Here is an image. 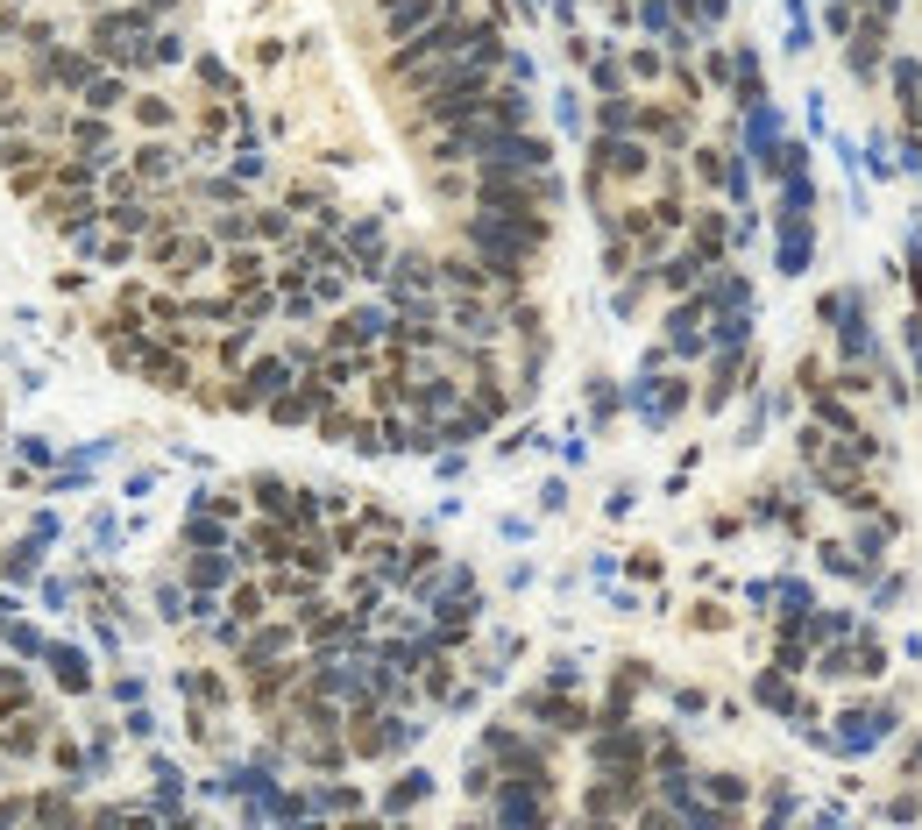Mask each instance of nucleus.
<instances>
[{
	"label": "nucleus",
	"mask_w": 922,
	"mask_h": 830,
	"mask_svg": "<svg viewBox=\"0 0 922 830\" xmlns=\"http://www.w3.org/2000/svg\"><path fill=\"white\" fill-rule=\"evenodd\" d=\"M249 490H256V504H263V511H284V518H291V483H277V476H256Z\"/></svg>",
	"instance_id": "b1692460"
},
{
	"label": "nucleus",
	"mask_w": 922,
	"mask_h": 830,
	"mask_svg": "<svg viewBox=\"0 0 922 830\" xmlns=\"http://www.w3.org/2000/svg\"><path fill=\"white\" fill-rule=\"evenodd\" d=\"M284 391H291V362L263 355V362L249 369V384L235 391V405H270V398H284Z\"/></svg>",
	"instance_id": "39448f33"
},
{
	"label": "nucleus",
	"mask_w": 922,
	"mask_h": 830,
	"mask_svg": "<svg viewBox=\"0 0 922 830\" xmlns=\"http://www.w3.org/2000/svg\"><path fill=\"white\" fill-rule=\"evenodd\" d=\"M696 178L703 185H724V157H717V149H696Z\"/></svg>",
	"instance_id": "c9c22d12"
},
{
	"label": "nucleus",
	"mask_w": 922,
	"mask_h": 830,
	"mask_svg": "<svg viewBox=\"0 0 922 830\" xmlns=\"http://www.w3.org/2000/svg\"><path fill=\"white\" fill-rule=\"evenodd\" d=\"M816 320H823L830 334H837V327H859V320H866V291H859V284L823 291V298H816Z\"/></svg>",
	"instance_id": "0eeeda50"
},
{
	"label": "nucleus",
	"mask_w": 922,
	"mask_h": 830,
	"mask_svg": "<svg viewBox=\"0 0 922 830\" xmlns=\"http://www.w3.org/2000/svg\"><path fill=\"white\" fill-rule=\"evenodd\" d=\"M901 767H908V774H915V781H922V738H915V745H908V760H901Z\"/></svg>",
	"instance_id": "a19ab883"
},
{
	"label": "nucleus",
	"mask_w": 922,
	"mask_h": 830,
	"mask_svg": "<svg viewBox=\"0 0 922 830\" xmlns=\"http://www.w3.org/2000/svg\"><path fill=\"white\" fill-rule=\"evenodd\" d=\"M192 582H199V589H220V582H227V554H220V547H199V561H192Z\"/></svg>",
	"instance_id": "4be33fe9"
},
{
	"label": "nucleus",
	"mask_w": 922,
	"mask_h": 830,
	"mask_svg": "<svg viewBox=\"0 0 922 830\" xmlns=\"http://www.w3.org/2000/svg\"><path fill=\"white\" fill-rule=\"evenodd\" d=\"M887 86H894V100L908 107V100H922V57H894L887 64Z\"/></svg>",
	"instance_id": "a211bd4d"
},
{
	"label": "nucleus",
	"mask_w": 922,
	"mask_h": 830,
	"mask_svg": "<svg viewBox=\"0 0 922 830\" xmlns=\"http://www.w3.org/2000/svg\"><path fill=\"white\" fill-rule=\"evenodd\" d=\"M816 263V228L809 220H781V235H774V270L781 277H802Z\"/></svg>",
	"instance_id": "20e7f679"
},
{
	"label": "nucleus",
	"mask_w": 922,
	"mask_h": 830,
	"mask_svg": "<svg viewBox=\"0 0 922 830\" xmlns=\"http://www.w3.org/2000/svg\"><path fill=\"white\" fill-rule=\"evenodd\" d=\"M710 795H717V809H738L745 802V781L738 774H710Z\"/></svg>",
	"instance_id": "c85d7f7f"
},
{
	"label": "nucleus",
	"mask_w": 922,
	"mask_h": 830,
	"mask_svg": "<svg viewBox=\"0 0 922 830\" xmlns=\"http://www.w3.org/2000/svg\"><path fill=\"white\" fill-rule=\"evenodd\" d=\"M426 795H433V781H426V774H405L391 795H383V809H412V802H426Z\"/></svg>",
	"instance_id": "5701e85b"
},
{
	"label": "nucleus",
	"mask_w": 922,
	"mask_h": 830,
	"mask_svg": "<svg viewBox=\"0 0 922 830\" xmlns=\"http://www.w3.org/2000/svg\"><path fill=\"white\" fill-rule=\"evenodd\" d=\"M823 29H830L837 43H852V29H859V22H852V8H844V0H830V8H823Z\"/></svg>",
	"instance_id": "cd10ccee"
},
{
	"label": "nucleus",
	"mask_w": 922,
	"mask_h": 830,
	"mask_svg": "<svg viewBox=\"0 0 922 830\" xmlns=\"http://www.w3.org/2000/svg\"><path fill=\"white\" fill-rule=\"evenodd\" d=\"M915 575H873V611H894V603H908Z\"/></svg>",
	"instance_id": "aec40b11"
},
{
	"label": "nucleus",
	"mask_w": 922,
	"mask_h": 830,
	"mask_svg": "<svg viewBox=\"0 0 922 830\" xmlns=\"http://www.w3.org/2000/svg\"><path fill=\"white\" fill-rule=\"evenodd\" d=\"M717 192H731L738 206L752 199V171H745V157H724V185H717Z\"/></svg>",
	"instance_id": "a878e982"
},
{
	"label": "nucleus",
	"mask_w": 922,
	"mask_h": 830,
	"mask_svg": "<svg viewBox=\"0 0 922 830\" xmlns=\"http://www.w3.org/2000/svg\"><path fill=\"white\" fill-rule=\"evenodd\" d=\"M752 703H759L766 717H795V703H802V696H795V674H788V667H766L759 682H752Z\"/></svg>",
	"instance_id": "423d86ee"
},
{
	"label": "nucleus",
	"mask_w": 922,
	"mask_h": 830,
	"mask_svg": "<svg viewBox=\"0 0 922 830\" xmlns=\"http://www.w3.org/2000/svg\"><path fill=\"white\" fill-rule=\"evenodd\" d=\"M596 86H603V100L625 93V64H618V57H596Z\"/></svg>",
	"instance_id": "c756f323"
},
{
	"label": "nucleus",
	"mask_w": 922,
	"mask_h": 830,
	"mask_svg": "<svg viewBox=\"0 0 922 830\" xmlns=\"http://www.w3.org/2000/svg\"><path fill=\"white\" fill-rule=\"evenodd\" d=\"M589 412H596V419H610V412H618V391L596 384V391H589Z\"/></svg>",
	"instance_id": "58836bf2"
},
{
	"label": "nucleus",
	"mask_w": 922,
	"mask_h": 830,
	"mask_svg": "<svg viewBox=\"0 0 922 830\" xmlns=\"http://www.w3.org/2000/svg\"><path fill=\"white\" fill-rule=\"evenodd\" d=\"M816 213V178L809 171H781V220H809Z\"/></svg>",
	"instance_id": "f8f14e48"
},
{
	"label": "nucleus",
	"mask_w": 922,
	"mask_h": 830,
	"mask_svg": "<svg viewBox=\"0 0 922 830\" xmlns=\"http://www.w3.org/2000/svg\"><path fill=\"white\" fill-rule=\"evenodd\" d=\"M227 603H235V618H263V603H270V589H256V582H242L235 596H227Z\"/></svg>",
	"instance_id": "bb28decb"
},
{
	"label": "nucleus",
	"mask_w": 922,
	"mask_h": 830,
	"mask_svg": "<svg viewBox=\"0 0 922 830\" xmlns=\"http://www.w3.org/2000/svg\"><path fill=\"white\" fill-rule=\"evenodd\" d=\"M50 660H57V674H64V682H79V689H86V660H79V653H71V646H57Z\"/></svg>",
	"instance_id": "473e14b6"
},
{
	"label": "nucleus",
	"mask_w": 922,
	"mask_h": 830,
	"mask_svg": "<svg viewBox=\"0 0 922 830\" xmlns=\"http://www.w3.org/2000/svg\"><path fill=\"white\" fill-rule=\"evenodd\" d=\"M809 43H816V22H809L802 0H788V57H802Z\"/></svg>",
	"instance_id": "412c9836"
},
{
	"label": "nucleus",
	"mask_w": 922,
	"mask_h": 830,
	"mask_svg": "<svg viewBox=\"0 0 922 830\" xmlns=\"http://www.w3.org/2000/svg\"><path fill=\"white\" fill-rule=\"evenodd\" d=\"M816 426H823L830 440H852V433H866V426H859V412L844 405V398H830V391H816Z\"/></svg>",
	"instance_id": "ddd939ff"
},
{
	"label": "nucleus",
	"mask_w": 922,
	"mask_h": 830,
	"mask_svg": "<svg viewBox=\"0 0 922 830\" xmlns=\"http://www.w3.org/2000/svg\"><path fill=\"white\" fill-rule=\"evenodd\" d=\"M859 164H866L873 178H894V164H901V157H894V142H887V135L873 128V135H866V157H859Z\"/></svg>",
	"instance_id": "6ab92c4d"
},
{
	"label": "nucleus",
	"mask_w": 922,
	"mask_h": 830,
	"mask_svg": "<svg viewBox=\"0 0 922 830\" xmlns=\"http://www.w3.org/2000/svg\"><path fill=\"white\" fill-rule=\"evenodd\" d=\"M809 128H816V135L830 128V100H823V93H809Z\"/></svg>",
	"instance_id": "ea45409f"
},
{
	"label": "nucleus",
	"mask_w": 922,
	"mask_h": 830,
	"mask_svg": "<svg viewBox=\"0 0 922 830\" xmlns=\"http://www.w3.org/2000/svg\"><path fill=\"white\" fill-rule=\"evenodd\" d=\"M497 816H504V823H540V816H547V802H540V788H532V781L518 774L511 788H497Z\"/></svg>",
	"instance_id": "1a4fd4ad"
},
{
	"label": "nucleus",
	"mask_w": 922,
	"mask_h": 830,
	"mask_svg": "<svg viewBox=\"0 0 922 830\" xmlns=\"http://www.w3.org/2000/svg\"><path fill=\"white\" fill-rule=\"evenodd\" d=\"M922 816V795H887V823H915Z\"/></svg>",
	"instance_id": "72a5a7b5"
},
{
	"label": "nucleus",
	"mask_w": 922,
	"mask_h": 830,
	"mask_svg": "<svg viewBox=\"0 0 922 830\" xmlns=\"http://www.w3.org/2000/svg\"><path fill=\"white\" fill-rule=\"evenodd\" d=\"M447 320H454V334H469V341H490V334H497V313L483 306L476 291H461L454 306H447Z\"/></svg>",
	"instance_id": "9d476101"
},
{
	"label": "nucleus",
	"mask_w": 922,
	"mask_h": 830,
	"mask_svg": "<svg viewBox=\"0 0 922 830\" xmlns=\"http://www.w3.org/2000/svg\"><path fill=\"white\" fill-rule=\"evenodd\" d=\"M873 724H880V738H894L908 717H901V703H873Z\"/></svg>",
	"instance_id": "e433bc0d"
},
{
	"label": "nucleus",
	"mask_w": 922,
	"mask_h": 830,
	"mask_svg": "<svg viewBox=\"0 0 922 830\" xmlns=\"http://www.w3.org/2000/svg\"><path fill=\"white\" fill-rule=\"evenodd\" d=\"M653 171V149L632 135H603L596 142V178H646Z\"/></svg>",
	"instance_id": "7ed1b4c3"
},
{
	"label": "nucleus",
	"mask_w": 922,
	"mask_h": 830,
	"mask_svg": "<svg viewBox=\"0 0 922 830\" xmlns=\"http://www.w3.org/2000/svg\"><path fill=\"white\" fill-rule=\"evenodd\" d=\"M816 561H823V575H837V582H873V561L844 554L837 540H823V547H816Z\"/></svg>",
	"instance_id": "2eb2a0df"
},
{
	"label": "nucleus",
	"mask_w": 922,
	"mask_h": 830,
	"mask_svg": "<svg viewBox=\"0 0 922 830\" xmlns=\"http://www.w3.org/2000/svg\"><path fill=\"white\" fill-rule=\"evenodd\" d=\"M440 22V0H383V29L391 36H419Z\"/></svg>",
	"instance_id": "6e6552de"
},
{
	"label": "nucleus",
	"mask_w": 922,
	"mask_h": 830,
	"mask_svg": "<svg viewBox=\"0 0 922 830\" xmlns=\"http://www.w3.org/2000/svg\"><path fill=\"white\" fill-rule=\"evenodd\" d=\"M852 674H866V682H880V674H887V646L873 632H852Z\"/></svg>",
	"instance_id": "f3484780"
},
{
	"label": "nucleus",
	"mask_w": 922,
	"mask_h": 830,
	"mask_svg": "<svg viewBox=\"0 0 922 830\" xmlns=\"http://www.w3.org/2000/svg\"><path fill=\"white\" fill-rule=\"evenodd\" d=\"M880 745V724H873V703H852V710H837V731L823 752H837V760H866V752Z\"/></svg>",
	"instance_id": "f03ea898"
},
{
	"label": "nucleus",
	"mask_w": 922,
	"mask_h": 830,
	"mask_svg": "<svg viewBox=\"0 0 922 830\" xmlns=\"http://www.w3.org/2000/svg\"><path fill=\"white\" fill-rule=\"evenodd\" d=\"M795 816V788H774V795H766V823H788Z\"/></svg>",
	"instance_id": "f704fd0d"
},
{
	"label": "nucleus",
	"mask_w": 922,
	"mask_h": 830,
	"mask_svg": "<svg viewBox=\"0 0 922 830\" xmlns=\"http://www.w3.org/2000/svg\"><path fill=\"white\" fill-rule=\"evenodd\" d=\"M525 717H540V724H554V731H582V724H589V710L568 703V696H525Z\"/></svg>",
	"instance_id": "9b49d317"
},
{
	"label": "nucleus",
	"mask_w": 922,
	"mask_h": 830,
	"mask_svg": "<svg viewBox=\"0 0 922 830\" xmlns=\"http://www.w3.org/2000/svg\"><path fill=\"white\" fill-rule=\"evenodd\" d=\"M781 135H788V128H781V114L766 107V100L745 107V157H752L759 171H774V178H781Z\"/></svg>",
	"instance_id": "f257e3e1"
},
{
	"label": "nucleus",
	"mask_w": 922,
	"mask_h": 830,
	"mask_svg": "<svg viewBox=\"0 0 922 830\" xmlns=\"http://www.w3.org/2000/svg\"><path fill=\"white\" fill-rule=\"evenodd\" d=\"M681 8H688V22H696V29H717L724 22V0H681Z\"/></svg>",
	"instance_id": "7c9ffc66"
},
{
	"label": "nucleus",
	"mask_w": 922,
	"mask_h": 830,
	"mask_svg": "<svg viewBox=\"0 0 922 830\" xmlns=\"http://www.w3.org/2000/svg\"><path fill=\"white\" fill-rule=\"evenodd\" d=\"M227 270H235V284H256V277H263V256L242 249V256H227Z\"/></svg>",
	"instance_id": "2f4dec72"
},
{
	"label": "nucleus",
	"mask_w": 922,
	"mask_h": 830,
	"mask_svg": "<svg viewBox=\"0 0 922 830\" xmlns=\"http://www.w3.org/2000/svg\"><path fill=\"white\" fill-rule=\"evenodd\" d=\"M703 306H710V313H745V306H752V284H745V277H710V284H703Z\"/></svg>",
	"instance_id": "4468645a"
},
{
	"label": "nucleus",
	"mask_w": 922,
	"mask_h": 830,
	"mask_svg": "<svg viewBox=\"0 0 922 830\" xmlns=\"http://www.w3.org/2000/svg\"><path fill=\"white\" fill-rule=\"evenodd\" d=\"M518 8H525V15H540V8H547V0H518Z\"/></svg>",
	"instance_id": "79ce46f5"
},
{
	"label": "nucleus",
	"mask_w": 922,
	"mask_h": 830,
	"mask_svg": "<svg viewBox=\"0 0 922 830\" xmlns=\"http://www.w3.org/2000/svg\"><path fill=\"white\" fill-rule=\"evenodd\" d=\"M554 114H561V128H582V100L575 93H554Z\"/></svg>",
	"instance_id": "4c0bfd02"
},
{
	"label": "nucleus",
	"mask_w": 922,
	"mask_h": 830,
	"mask_svg": "<svg viewBox=\"0 0 922 830\" xmlns=\"http://www.w3.org/2000/svg\"><path fill=\"white\" fill-rule=\"evenodd\" d=\"M696 256H703V263H724V220H717V213L696 228Z\"/></svg>",
	"instance_id": "393cba45"
},
{
	"label": "nucleus",
	"mask_w": 922,
	"mask_h": 830,
	"mask_svg": "<svg viewBox=\"0 0 922 830\" xmlns=\"http://www.w3.org/2000/svg\"><path fill=\"white\" fill-rule=\"evenodd\" d=\"M774 611H781V618H809V611H816V589L795 582V575H781V582H774Z\"/></svg>",
	"instance_id": "dca6fc26"
}]
</instances>
